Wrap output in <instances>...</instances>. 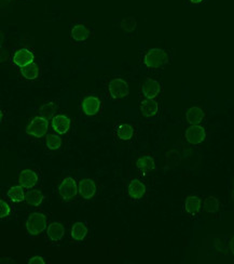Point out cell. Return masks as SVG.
I'll use <instances>...</instances> for the list:
<instances>
[{"mask_svg":"<svg viewBox=\"0 0 234 264\" xmlns=\"http://www.w3.org/2000/svg\"><path fill=\"white\" fill-rule=\"evenodd\" d=\"M231 200L234 202V187H233L232 192H231Z\"/></svg>","mask_w":234,"mask_h":264,"instance_id":"34","label":"cell"},{"mask_svg":"<svg viewBox=\"0 0 234 264\" xmlns=\"http://www.w3.org/2000/svg\"><path fill=\"white\" fill-rule=\"evenodd\" d=\"M141 92L146 99H156L161 92V84L152 78H147L141 86Z\"/></svg>","mask_w":234,"mask_h":264,"instance_id":"7","label":"cell"},{"mask_svg":"<svg viewBox=\"0 0 234 264\" xmlns=\"http://www.w3.org/2000/svg\"><path fill=\"white\" fill-rule=\"evenodd\" d=\"M189 1L193 4H199V3H202L203 1H204V0H189Z\"/></svg>","mask_w":234,"mask_h":264,"instance_id":"33","label":"cell"},{"mask_svg":"<svg viewBox=\"0 0 234 264\" xmlns=\"http://www.w3.org/2000/svg\"><path fill=\"white\" fill-rule=\"evenodd\" d=\"M57 109H58L57 104L53 103V102H48V103H45L44 105L40 107L39 113L42 117H45L47 119H50V118L54 117V113L57 112Z\"/></svg>","mask_w":234,"mask_h":264,"instance_id":"26","label":"cell"},{"mask_svg":"<svg viewBox=\"0 0 234 264\" xmlns=\"http://www.w3.org/2000/svg\"><path fill=\"white\" fill-rule=\"evenodd\" d=\"M101 105H102V102L97 96L88 95L83 99L81 107H82L83 113L87 116H94L100 112Z\"/></svg>","mask_w":234,"mask_h":264,"instance_id":"8","label":"cell"},{"mask_svg":"<svg viewBox=\"0 0 234 264\" xmlns=\"http://www.w3.org/2000/svg\"><path fill=\"white\" fill-rule=\"evenodd\" d=\"M25 201L30 206L39 207L42 204V201H44V194L38 191V189H32V191H28L26 193Z\"/></svg>","mask_w":234,"mask_h":264,"instance_id":"24","label":"cell"},{"mask_svg":"<svg viewBox=\"0 0 234 264\" xmlns=\"http://www.w3.org/2000/svg\"><path fill=\"white\" fill-rule=\"evenodd\" d=\"M46 142H47V147L49 150L58 151L60 149L63 141H61V138H59L58 134H49V136L47 137Z\"/></svg>","mask_w":234,"mask_h":264,"instance_id":"27","label":"cell"},{"mask_svg":"<svg viewBox=\"0 0 234 264\" xmlns=\"http://www.w3.org/2000/svg\"><path fill=\"white\" fill-rule=\"evenodd\" d=\"M229 248H230V251H231V254L233 255L234 257V236L230 239V243H229Z\"/></svg>","mask_w":234,"mask_h":264,"instance_id":"32","label":"cell"},{"mask_svg":"<svg viewBox=\"0 0 234 264\" xmlns=\"http://www.w3.org/2000/svg\"><path fill=\"white\" fill-rule=\"evenodd\" d=\"M232 185H233V187H234V177H233V180H232Z\"/></svg>","mask_w":234,"mask_h":264,"instance_id":"35","label":"cell"},{"mask_svg":"<svg viewBox=\"0 0 234 264\" xmlns=\"http://www.w3.org/2000/svg\"><path fill=\"white\" fill-rule=\"evenodd\" d=\"M48 228V219L44 213L34 212L26 221V230L29 235L38 236Z\"/></svg>","mask_w":234,"mask_h":264,"instance_id":"2","label":"cell"},{"mask_svg":"<svg viewBox=\"0 0 234 264\" xmlns=\"http://www.w3.org/2000/svg\"><path fill=\"white\" fill-rule=\"evenodd\" d=\"M140 112L145 117H155L159 113V104L155 99H146L140 102Z\"/></svg>","mask_w":234,"mask_h":264,"instance_id":"18","label":"cell"},{"mask_svg":"<svg viewBox=\"0 0 234 264\" xmlns=\"http://www.w3.org/2000/svg\"><path fill=\"white\" fill-rule=\"evenodd\" d=\"M58 191L61 199L66 201L73 199L79 193L77 183L71 176H66L65 179L60 182Z\"/></svg>","mask_w":234,"mask_h":264,"instance_id":"5","label":"cell"},{"mask_svg":"<svg viewBox=\"0 0 234 264\" xmlns=\"http://www.w3.org/2000/svg\"><path fill=\"white\" fill-rule=\"evenodd\" d=\"M115 132L120 140L128 141L133 138L135 129L130 124H119L115 127Z\"/></svg>","mask_w":234,"mask_h":264,"instance_id":"20","label":"cell"},{"mask_svg":"<svg viewBox=\"0 0 234 264\" xmlns=\"http://www.w3.org/2000/svg\"><path fill=\"white\" fill-rule=\"evenodd\" d=\"M109 94L115 100L125 99L130 94L128 90V84L122 78H114L109 82L108 85Z\"/></svg>","mask_w":234,"mask_h":264,"instance_id":"3","label":"cell"},{"mask_svg":"<svg viewBox=\"0 0 234 264\" xmlns=\"http://www.w3.org/2000/svg\"><path fill=\"white\" fill-rule=\"evenodd\" d=\"M136 25H137L136 21H135L133 17L124 18V20L121 21L120 23V27L127 33H132L133 30H135V28H136Z\"/></svg>","mask_w":234,"mask_h":264,"instance_id":"28","label":"cell"},{"mask_svg":"<svg viewBox=\"0 0 234 264\" xmlns=\"http://www.w3.org/2000/svg\"><path fill=\"white\" fill-rule=\"evenodd\" d=\"M21 74L27 81H35V79H37L39 76V66L35 62H33L32 64L22 67Z\"/></svg>","mask_w":234,"mask_h":264,"instance_id":"25","label":"cell"},{"mask_svg":"<svg viewBox=\"0 0 234 264\" xmlns=\"http://www.w3.org/2000/svg\"><path fill=\"white\" fill-rule=\"evenodd\" d=\"M205 113L201 107L199 106H192L190 107L186 112V119L189 125H200L201 122L204 120Z\"/></svg>","mask_w":234,"mask_h":264,"instance_id":"17","label":"cell"},{"mask_svg":"<svg viewBox=\"0 0 234 264\" xmlns=\"http://www.w3.org/2000/svg\"><path fill=\"white\" fill-rule=\"evenodd\" d=\"M49 128V121L47 118L42 117V116H37L29 121V124L26 126L25 131L30 137L35 138H42L48 131Z\"/></svg>","mask_w":234,"mask_h":264,"instance_id":"4","label":"cell"},{"mask_svg":"<svg viewBox=\"0 0 234 264\" xmlns=\"http://www.w3.org/2000/svg\"><path fill=\"white\" fill-rule=\"evenodd\" d=\"M27 263L29 264H45L46 261L44 260V258L40 256H34L32 258H29L27 260Z\"/></svg>","mask_w":234,"mask_h":264,"instance_id":"31","label":"cell"},{"mask_svg":"<svg viewBox=\"0 0 234 264\" xmlns=\"http://www.w3.org/2000/svg\"><path fill=\"white\" fill-rule=\"evenodd\" d=\"M136 167L141 175H148L156 169V163L149 154H143L136 161Z\"/></svg>","mask_w":234,"mask_h":264,"instance_id":"13","label":"cell"},{"mask_svg":"<svg viewBox=\"0 0 234 264\" xmlns=\"http://www.w3.org/2000/svg\"><path fill=\"white\" fill-rule=\"evenodd\" d=\"M90 29L83 25V24H77V25L71 28L70 37L73 41L76 42H83L90 37Z\"/></svg>","mask_w":234,"mask_h":264,"instance_id":"19","label":"cell"},{"mask_svg":"<svg viewBox=\"0 0 234 264\" xmlns=\"http://www.w3.org/2000/svg\"><path fill=\"white\" fill-rule=\"evenodd\" d=\"M35 60V55L34 53L28 50V49H20L16 52H14L13 58H12V61L13 63L22 69L24 66H27L29 64H32Z\"/></svg>","mask_w":234,"mask_h":264,"instance_id":"11","label":"cell"},{"mask_svg":"<svg viewBox=\"0 0 234 264\" xmlns=\"http://www.w3.org/2000/svg\"><path fill=\"white\" fill-rule=\"evenodd\" d=\"M70 235L73 241L76 242H82L85 239L88 235V228L83 222H76L72 225L71 231H70Z\"/></svg>","mask_w":234,"mask_h":264,"instance_id":"21","label":"cell"},{"mask_svg":"<svg viewBox=\"0 0 234 264\" xmlns=\"http://www.w3.org/2000/svg\"><path fill=\"white\" fill-rule=\"evenodd\" d=\"M220 208L219 199L215 196H208L203 201V210H204L208 214H215L218 212Z\"/></svg>","mask_w":234,"mask_h":264,"instance_id":"22","label":"cell"},{"mask_svg":"<svg viewBox=\"0 0 234 264\" xmlns=\"http://www.w3.org/2000/svg\"><path fill=\"white\" fill-rule=\"evenodd\" d=\"M71 126L70 119L65 115H55L52 118L53 130L58 134H65L69 131Z\"/></svg>","mask_w":234,"mask_h":264,"instance_id":"14","label":"cell"},{"mask_svg":"<svg viewBox=\"0 0 234 264\" xmlns=\"http://www.w3.org/2000/svg\"><path fill=\"white\" fill-rule=\"evenodd\" d=\"M78 189L83 199H92L96 194L97 186L92 179H82L78 184Z\"/></svg>","mask_w":234,"mask_h":264,"instance_id":"9","label":"cell"},{"mask_svg":"<svg viewBox=\"0 0 234 264\" xmlns=\"http://www.w3.org/2000/svg\"><path fill=\"white\" fill-rule=\"evenodd\" d=\"M8 198L12 202H22L23 200H25V192H24V187L21 185H15L9 188V191L7 192Z\"/></svg>","mask_w":234,"mask_h":264,"instance_id":"23","label":"cell"},{"mask_svg":"<svg viewBox=\"0 0 234 264\" xmlns=\"http://www.w3.org/2000/svg\"><path fill=\"white\" fill-rule=\"evenodd\" d=\"M47 235L53 243L60 242L65 235L64 225L59 222H53L47 228Z\"/></svg>","mask_w":234,"mask_h":264,"instance_id":"16","label":"cell"},{"mask_svg":"<svg viewBox=\"0 0 234 264\" xmlns=\"http://www.w3.org/2000/svg\"><path fill=\"white\" fill-rule=\"evenodd\" d=\"M202 209V200L196 195H189L184 200V210L190 217L195 218L199 216Z\"/></svg>","mask_w":234,"mask_h":264,"instance_id":"12","label":"cell"},{"mask_svg":"<svg viewBox=\"0 0 234 264\" xmlns=\"http://www.w3.org/2000/svg\"><path fill=\"white\" fill-rule=\"evenodd\" d=\"M146 185L138 179H133L127 186L128 197L134 200L143 199L146 195Z\"/></svg>","mask_w":234,"mask_h":264,"instance_id":"10","label":"cell"},{"mask_svg":"<svg viewBox=\"0 0 234 264\" xmlns=\"http://www.w3.org/2000/svg\"><path fill=\"white\" fill-rule=\"evenodd\" d=\"M170 57L163 49L153 48L149 49L144 57V64L149 70L162 69L169 63Z\"/></svg>","mask_w":234,"mask_h":264,"instance_id":"1","label":"cell"},{"mask_svg":"<svg viewBox=\"0 0 234 264\" xmlns=\"http://www.w3.org/2000/svg\"><path fill=\"white\" fill-rule=\"evenodd\" d=\"M38 175H37L34 170L30 169L23 170L20 174V176H18V183H20L24 188L27 189H32L36 185L37 182H38Z\"/></svg>","mask_w":234,"mask_h":264,"instance_id":"15","label":"cell"},{"mask_svg":"<svg viewBox=\"0 0 234 264\" xmlns=\"http://www.w3.org/2000/svg\"><path fill=\"white\" fill-rule=\"evenodd\" d=\"M11 213V208L7 201H4L3 199L0 200V218L3 219L5 217H8Z\"/></svg>","mask_w":234,"mask_h":264,"instance_id":"30","label":"cell"},{"mask_svg":"<svg viewBox=\"0 0 234 264\" xmlns=\"http://www.w3.org/2000/svg\"><path fill=\"white\" fill-rule=\"evenodd\" d=\"M184 138L191 145H199L204 142L206 139L205 128L200 125L190 126L186 130V133H184Z\"/></svg>","mask_w":234,"mask_h":264,"instance_id":"6","label":"cell"},{"mask_svg":"<svg viewBox=\"0 0 234 264\" xmlns=\"http://www.w3.org/2000/svg\"><path fill=\"white\" fill-rule=\"evenodd\" d=\"M180 163V156L175 151H171L168 156H166V164H168L171 168L175 167L178 164Z\"/></svg>","mask_w":234,"mask_h":264,"instance_id":"29","label":"cell"}]
</instances>
